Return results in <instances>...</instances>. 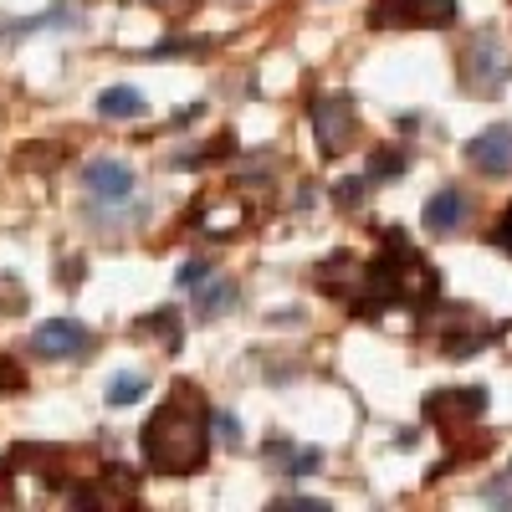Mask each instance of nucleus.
<instances>
[{"label":"nucleus","mask_w":512,"mask_h":512,"mask_svg":"<svg viewBox=\"0 0 512 512\" xmlns=\"http://www.w3.org/2000/svg\"><path fill=\"white\" fill-rule=\"evenodd\" d=\"M210 420L216 415L205 410V400L190 390V384H175V395L154 410V420L144 425V436H139L144 461L154 466V472H164V477L200 472L205 456H210Z\"/></svg>","instance_id":"nucleus-1"},{"label":"nucleus","mask_w":512,"mask_h":512,"mask_svg":"<svg viewBox=\"0 0 512 512\" xmlns=\"http://www.w3.org/2000/svg\"><path fill=\"white\" fill-rule=\"evenodd\" d=\"M436 297V272L431 262L400 236L390 231L384 236V251L364 267V287L349 297L354 313H384V308H415V303H431Z\"/></svg>","instance_id":"nucleus-2"},{"label":"nucleus","mask_w":512,"mask_h":512,"mask_svg":"<svg viewBox=\"0 0 512 512\" xmlns=\"http://www.w3.org/2000/svg\"><path fill=\"white\" fill-rule=\"evenodd\" d=\"M507 77H512V62L502 52V41L492 31H477L461 52V82L472 93H497V88H507Z\"/></svg>","instance_id":"nucleus-3"},{"label":"nucleus","mask_w":512,"mask_h":512,"mask_svg":"<svg viewBox=\"0 0 512 512\" xmlns=\"http://www.w3.org/2000/svg\"><path fill=\"white\" fill-rule=\"evenodd\" d=\"M36 359H88L93 354V328H82L77 318H47L31 333Z\"/></svg>","instance_id":"nucleus-4"},{"label":"nucleus","mask_w":512,"mask_h":512,"mask_svg":"<svg viewBox=\"0 0 512 512\" xmlns=\"http://www.w3.org/2000/svg\"><path fill=\"white\" fill-rule=\"evenodd\" d=\"M354 103H349V93H323L318 103H313V134H318V149L323 154H344L349 144H354Z\"/></svg>","instance_id":"nucleus-5"},{"label":"nucleus","mask_w":512,"mask_h":512,"mask_svg":"<svg viewBox=\"0 0 512 512\" xmlns=\"http://www.w3.org/2000/svg\"><path fill=\"white\" fill-rule=\"evenodd\" d=\"M456 0H374L369 26H451Z\"/></svg>","instance_id":"nucleus-6"},{"label":"nucleus","mask_w":512,"mask_h":512,"mask_svg":"<svg viewBox=\"0 0 512 512\" xmlns=\"http://www.w3.org/2000/svg\"><path fill=\"white\" fill-rule=\"evenodd\" d=\"M466 164H472L477 175L507 180L512 175V123H492V128L466 139Z\"/></svg>","instance_id":"nucleus-7"},{"label":"nucleus","mask_w":512,"mask_h":512,"mask_svg":"<svg viewBox=\"0 0 512 512\" xmlns=\"http://www.w3.org/2000/svg\"><path fill=\"white\" fill-rule=\"evenodd\" d=\"M134 169H128L123 159H88V164H82V190H88L98 205H123L128 195H134Z\"/></svg>","instance_id":"nucleus-8"},{"label":"nucleus","mask_w":512,"mask_h":512,"mask_svg":"<svg viewBox=\"0 0 512 512\" xmlns=\"http://www.w3.org/2000/svg\"><path fill=\"white\" fill-rule=\"evenodd\" d=\"M487 410V395L477 390V384H461V390H436L431 400H425V420H446L451 431L461 420H477Z\"/></svg>","instance_id":"nucleus-9"},{"label":"nucleus","mask_w":512,"mask_h":512,"mask_svg":"<svg viewBox=\"0 0 512 512\" xmlns=\"http://www.w3.org/2000/svg\"><path fill=\"white\" fill-rule=\"evenodd\" d=\"M466 216H472V200H466V190H441L425 200V216L420 226L431 231V236H456L466 226Z\"/></svg>","instance_id":"nucleus-10"},{"label":"nucleus","mask_w":512,"mask_h":512,"mask_svg":"<svg viewBox=\"0 0 512 512\" xmlns=\"http://www.w3.org/2000/svg\"><path fill=\"white\" fill-rule=\"evenodd\" d=\"M267 461L277 466L282 477H313L318 466H323V451H313V446H297V441H282V436H272V441H267Z\"/></svg>","instance_id":"nucleus-11"},{"label":"nucleus","mask_w":512,"mask_h":512,"mask_svg":"<svg viewBox=\"0 0 512 512\" xmlns=\"http://www.w3.org/2000/svg\"><path fill=\"white\" fill-rule=\"evenodd\" d=\"M149 113V103H144V93L139 88H103L98 93V118H108V123H128V118H144Z\"/></svg>","instance_id":"nucleus-12"},{"label":"nucleus","mask_w":512,"mask_h":512,"mask_svg":"<svg viewBox=\"0 0 512 512\" xmlns=\"http://www.w3.org/2000/svg\"><path fill=\"white\" fill-rule=\"evenodd\" d=\"M231 303H236V282H231V277L210 272V277L195 287V313H200V318H221V313H231Z\"/></svg>","instance_id":"nucleus-13"},{"label":"nucleus","mask_w":512,"mask_h":512,"mask_svg":"<svg viewBox=\"0 0 512 512\" xmlns=\"http://www.w3.org/2000/svg\"><path fill=\"white\" fill-rule=\"evenodd\" d=\"M359 272H364V267L354 262L349 251H333L328 262L318 267V287H323V292H333V297H349V282H354Z\"/></svg>","instance_id":"nucleus-14"},{"label":"nucleus","mask_w":512,"mask_h":512,"mask_svg":"<svg viewBox=\"0 0 512 512\" xmlns=\"http://www.w3.org/2000/svg\"><path fill=\"white\" fill-rule=\"evenodd\" d=\"M149 395V379L139 374V369H118L113 379H108V390H103V400L113 405V410H123V405H139Z\"/></svg>","instance_id":"nucleus-15"},{"label":"nucleus","mask_w":512,"mask_h":512,"mask_svg":"<svg viewBox=\"0 0 512 512\" xmlns=\"http://www.w3.org/2000/svg\"><path fill=\"white\" fill-rule=\"evenodd\" d=\"M400 169H405V149H379V154L369 159L364 175H369V185H379V180H395Z\"/></svg>","instance_id":"nucleus-16"},{"label":"nucleus","mask_w":512,"mask_h":512,"mask_svg":"<svg viewBox=\"0 0 512 512\" xmlns=\"http://www.w3.org/2000/svg\"><path fill=\"white\" fill-rule=\"evenodd\" d=\"M26 390V379H21V369L11 364V359H0V395H21Z\"/></svg>","instance_id":"nucleus-17"},{"label":"nucleus","mask_w":512,"mask_h":512,"mask_svg":"<svg viewBox=\"0 0 512 512\" xmlns=\"http://www.w3.org/2000/svg\"><path fill=\"white\" fill-rule=\"evenodd\" d=\"M364 185H369V175H359V180H338V205H359L364 200Z\"/></svg>","instance_id":"nucleus-18"},{"label":"nucleus","mask_w":512,"mask_h":512,"mask_svg":"<svg viewBox=\"0 0 512 512\" xmlns=\"http://www.w3.org/2000/svg\"><path fill=\"white\" fill-rule=\"evenodd\" d=\"M482 502H492V507H507V502H512V477H497V482H487V487H482Z\"/></svg>","instance_id":"nucleus-19"},{"label":"nucleus","mask_w":512,"mask_h":512,"mask_svg":"<svg viewBox=\"0 0 512 512\" xmlns=\"http://www.w3.org/2000/svg\"><path fill=\"white\" fill-rule=\"evenodd\" d=\"M210 277V262H200V256H195V262H185L180 267V287H200Z\"/></svg>","instance_id":"nucleus-20"},{"label":"nucleus","mask_w":512,"mask_h":512,"mask_svg":"<svg viewBox=\"0 0 512 512\" xmlns=\"http://www.w3.org/2000/svg\"><path fill=\"white\" fill-rule=\"evenodd\" d=\"M492 241H497V246H502V251L512 256V205L502 210V221H497V231H492Z\"/></svg>","instance_id":"nucleus-21"},{"label":"nucleus","mask_w":512,"mask_h":512,"mask_svg":"<svg viewBox=\"0 0 512 512\" xmlns=\"http://www.w3.org/2000/svg\"><path fill=\"white\" fill-rule=\"evenodd\" d=\"M216 425H221V441H226V446H241V425H236V420H231L226 410L216 415Z\"/></svg>","instance_id":"nucleus-22"}]
</instances>
